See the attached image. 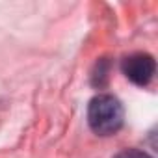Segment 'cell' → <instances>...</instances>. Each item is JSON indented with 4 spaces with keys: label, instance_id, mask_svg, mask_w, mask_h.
<instances>
[{
    "label": "cell",
    "instance_id": "cell-2",
    "mask_svg": "<svg viewBox=\"0 0 158 158\" xmlns=\"http://www.w3.org/2000/svg\"><path fill=\"white\" fill-rule=\"evenodd\" d=\"M154 60L149 54H132L123 61V73L128 80H132L138 86H145L151 82L154 74Z\"/></svg>",
    "mask_w": 158,
    "mask_h": 158
},
{
    "label": "cell",
    "instance_id": "cell-1",
    "mask_svg": "<svg viewBox=\"0 0 158 158\" xmlns=\"http://www.w3.org/2000/svg\"><path fill=\"white\" fill-rule=\"evenodd\" d=\"M125 112L114 95H97L88 108V123L99 136H110L123 125Z\"/></svg>",
    "mask_w": 158,
    "mask_h": 158
},
{
    "label": "cell",
    "instance_id": "cell-3",
    "mask_svg": "<svg viewBox=\"0 0 158 158\" xmlns=\"http://www.w3.org/2000/svg\"><path fill=\"white\" fill-rule=\"evenodd\" d=\"M115 158H151V156L143 151H138V149H127V151H121Z\"/></svg>",
    "mask_w": 158,
    "mask_h": 158
}]
</instances>
